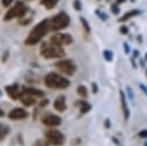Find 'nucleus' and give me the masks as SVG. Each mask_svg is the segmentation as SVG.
Wrapping results in <instances>:
<instances>
[{
	"instance_id": "obj_7",
	"label": "nucleus",
	"mask_w": 147,
	"mask_h": 146,
	"mask_svg": "<svg viewBox=\"0 0 147 146\" xmlns=\"http://www.w3.org/2000/svg\"><path fill=\"white\" fill-rule=\"evenodd\" d=\"M45 137H46V140L48 144L53 145V146H62L64 145L65 143V137L64 135L59 131V130H55V129H52V130H48L46 133H45Z\"/></svg>"
},
{
	"instance_id": "obj_18",
	"label": "nucleus",
	"mask_w": 147,
	"mask_h": 146,
	"mask_svg": "<svg viewBox=\"0 0 147 146\" xmlns=\"http://www.w3.org/2000/svg\"><path fill=\"white\" fill-rule=\"evenodd\" d=\"M77 105L79 106V110H80V113H83V114L88 113V112L91 110V108H92V106H91L87 101H84V100L78 101V103H77Z\"/></svg>"
},
{
	"instance_id": "obj_27",
	"label": "nucleus",
	"mask_w": 147,
	"mask_h": 146,
	"mask_svg": "<svg viewBox=\"0 0 147 146\" xmlns=\"http://www.w3.org/2000/svg\"><path fill=\"white\" fill-rule=\"evenodd\" d=\"M138 136H139L140 138H147V130H142V131H140V132L138 133Z\"/></svg>"
},
{
	"instance_id": "obj_24",
	"label": "nucleus",
	"mask_w": 147,
	"mask_h": 146,
	"mask_svg": "<svg viewBox=\"0 0 147 146\" xmlns=\"http://www.w3.org/2000/svg\"><path fill=\"white\" fill-rule=\"evenodd\" d=\"M72 5H74V8L76 10H80L82 9V2H80V0H75Z\"/></svg>"
},
{
	"instance_id": "obj_19",
	"label": "nucleus",
	"mask_w": 147,
	"mask_h": 146,
	"mask_svg": "<svg viewBox=\"0 0 147 146\" xmlns=\"http://www.w3.org/2000/svg\"><path fill=\"white\" fill-rule=\"evenodd\" d=\"M9 132H10L9 126H7V125L0 123V140H3L5 137H6L7 135H9Z\"/></svg>"
},
{
	"instance_id": "obj_34",
	"label": "nucleus",
	"mask_w": 147,
	"mask_h": 146,
	"mask_svg": "<svg viewBox=\"0 0 147 146\" xmlns=\"http://www.w3.org/2000/svg\"><path fill=\"white\" fill-rule=\"evenodd\" d=\"M46 105H48V100H47V99H45V100H41V102H40V106L42 107V106H46Z\"/></svg>"
},
{
	"instance_id": "obj_2",
	"label": "nucleus",
	"mask_w": 147,
	"mask_h": 146,
	"mask_svg": "<svg viewBox=\"0 0 147 146\" xmlns=\"http://www.w3.org/2000/svg\"><path fill=\"white\" fill-rule=\"evenodd\" d=\"M30 8H28L25 6V3L22 1V0H17L14 6H11L3 15V21H11L14 18H22L23 16H25L28 13H29Z\"/></svg>"
},
{
	"instance_id": "obj_29",
	"label": "nucleus",
	"mask_w": 147,
	"mask_h": 146,
	"mask_svg": "<svg viewBox=\"0 0 147 146\" xmlns=\"http://www.w3.org/2000/svg\"><path fill=\"white\" fill-rule=\"evenodd\" d=\"M92 91H93V93L95 94V93H98V86H96V84L95 83H92Z\"/></svg>"
},
{
	"instance_id": "obj_39",
	"label": "nucleus",
	"mask_w": 147,
	"mask_h": 146,
	"mask_svg": "<svg viewBox=\"0 0 147 146\" xmlns=\"http://www.w3.org/2000/svg\"><path fill=\"white\" fill-rule=\"evenodd\" d=\"M145 59H146V61H147V54H146V56H145Z\"/></svg>"
},
{
	"instance_id": "obj_30",
	"label": "nucleus",
	"mask_w": 147,
	"mask_h": 146,
	"mask_svg": "<svg viewBox=\"0 0 147 146\" xmlns=\"http://www.w3.org/2000/svg\"><path fill=\"white\" fill-rule=\"evenodd\" d=\"M95 13H96V14H98V15H99L100 17H102V20H103V21H105V20L107 18V16H106V15H105L103 13H101V11H99V10H96Z\"/></svg>"
},
{
	"instance_id": "obj_21",
	"label": "nucleus",
	"mask_w": 147,
	"mask_h": 146,
	"mask_svg": "<svg viewBox=\"0 0 147 146\" xmlns=\"http://www.w3.org/2000/svg\"><path fill=\"white\" fill-rule=\"evenodd\" d=\"M31 22H32V15L28 16V14H26L25 16H23L22 18H20V21H18V23H20L21 25H28V24H30Z\"/></svg>"
},
{
	"instance_id": "obj_40",
	"label": "nucleus",
	"mask_w": 147,
	"mask_h": 146,
	"mask_svg": "<svg viewBox=\"0 0 147 146\" xmlns=\"http://www.w3.org/2000/svg\"><path fill=\"white\" fill-rule=\"evenodd\" d=\"M145 146H147V143H146V144H145Z\"/></svg>"
},
{
	"instance_id": "obj_12",
	"label": "nucleus",
	"mask_w": 147,
	"mask_h": 146,
	"mask_svg": "<svg viewBox=\"0 0 147 146\" xmlns=\"http://www.w3.org/2000/svg\"><path fill=\"white\" fill-rule=\"evenodd\" d=\"M22 93L32 95L34 98H42L45 95V92L42 90L36 89V87H31V86H23L22 87Z\"/></svg>"
},
{
	"instance_id": "obj_28",
	"label": "nucleus",
	"mask_w": 147,
	"mask_h": 146,
	"mask_svg": "<svg viewBox=\"0 0 147 146\" xmlns=\"http://www.w3.org/2000/svg\"><path fill=\"white\" fill-rule=\"evenodd\" d=\"M32 146H48V145H46V144H44L42 141H40V140H38V141H36Z\"/></svg>"
},
{
	"instance_id": "obj_15",
	"label": "nucleus",
	"mask_w": 147,
	"mask_h": 146,
	"mask_svg": "<svg viewBox=\"0 0 147 146\" xmlns=\"http://www.w3.org/2000/svg\"><path fill=\"white\" fill-rule=\"evenodd\" d=\"M20 100H21V102H22L24 106H26V107L33 106V105L37 102V100H36V98H34V97L29 95V94H24V93H22V95H21Z\"/></svg>"
},
{
	"instance_id": "obj_26",
	"label": "nucleus",
	"mask_w": 147,
	"mask_h": 146,
	"mask_svg": "<svg viewBox=\"0 0 147 146\" xmlns=\"http://www.w3.org/2000/svg\"><path fill=\"white\" fill-rule=\"evenodd\" d=\"M111 11H113V14H118V11H119V7H118L117 3H115V5L111 6Z\"/></svg>"
},
{
	"instance_id": "obj_36",
	"label": "nucleus",
	"mask_w": 147,
	"mask_h": 146,
	"mask_svg": "<svg viewBox=\"0 0 147 146\" xmlns=\"http://www.w3.org/2000/svg\"><path fill=\"white\" fill-rule=\"evenodd\" d=\"M133 55H134V57H138L139 56V51H133Z\"/></svg>"
},
{
	"instance_id": "obj_22",
	"label": "nucleus",
	"mask_w": 147,
	"mask_h": 146,
	"mask_svg": "<svg viewBox=\"0 0 147 146\" xmlns=\"http://www.w3.org/2000/svg\"><path fill=\"white\" fill-rule=\"evenodd\" d=\"M79 21H80V23H82V25H83L84 30H85L86 32H90V31H91V28H90L88 22H87V21H86L84 17H79Z\"/></svg>"
},
{
	"instance_id": "obj_42",
	"label": "nucleus",
	"mask_w": 147,
	"mask_h": 146,
	"mask_svg": "<svg viewBox=\"0 0 147 146\" xmlns=\"http://www.w3.org/2000/svg\"><path fill=\"white\" fill-rule=\"evenodd\" d=\"M29 1H31V0H29Z\"/></svg>"
},
{
	"instance_id": "obj_33",
	"label": "nucleus",
	"mask_w": 147,
	"mask_h": 146,
	"mask_svg": "<svg viewBox=\"0 0 147 146\" xmlns=\"http://www.w3.org/2000/svg\"><path fill=\"white\" fill-rule=\"evenodd\" d=\"M105 126H106V129H109L110 128V121L107 118V120H105Z\"/></svg>"
},
{
	"instance_id": "obj_41",
	"label": "nucleus",
	"mask_w": 147,
	"mask_h": 146,
	"mask_svg": "<svg viewBox=\"0 0 147 146\" xmlns=\"http://www.w3.org/2000/svg\"><path fill=\"white\" fill-rule=\"evenodd\" d=\"M107 1H109V0H107Z\"/></svg>"
},
{
	"instance_id": "obj_31",
	"label": "nucleus",
	"mask_w": 147,
	"mask_h": 146,
	"mask_svg": "<svg viewBox=\"0 0 147 146\" xmlns=\"http://www.w3.org/2000/svg\"><path fill=\"white\" fill-rule=\"evenodd\" d=\"M119 30H121V32H122V33H124V34H125V33H127V31H129V29H127L126 26H124V25H123V26H121V29H119Z\"/></svg>"
},
{
	"instance_id": "obj_32",
	"label": "nucleus",
	"mask_w": 147,
	"mask_h": 146,
	"mask_svg": "<svg viewBox=\"0 0 147 146\" xmlns=\"http://www.w3.org/2000/svg\"><path fill=\"white\" fill-rule=\"evenodd\" d=\"M123 45H124V52H125V53H126V54H127V53H129V52H130V47H129V45H127V44H126V43H124V44H123Z\"/></svg>"
},
{
	"instance_id": "obj_13",
	"label": "nucleus",
	"mask_w": 147,
	"mask_h": 146,
	"mask_svg": "<svg viewBox=\"0 0 147 146\" xmlns=\"http://www.w3.org/2000/svg\"><path fill=\"white\" fill-rule=\"evenodd\" d=\"M54 108L60 112V113H63L67 110V102H65V97L64 95H59L55 100H54V103H53Z\"/></svg>"
},
{
	"instance_id": "obj_9",
	"label": "nucleus",
	"mask_w": 147,
	"mask_h": 146,
	"mask_svg": "<svg viewBox=\"0 0 147 146\" xmlns=\"http://www.w3.org/2000/svg\"><path fill=\"white\" fill-rule=\"evenodd\" d=\"M41 122H42V124H45L46 126L55 128V126H59V125L62 123V120H61V117L57 116V115H54V114H47L46 116L42 117Z\"/></svg>"
},
{
	"instance_id": "obj_16",
	"label": "nucleus",
	"mask_w": 147,
	"mask_h": 146,
	"mask_svg": "<svg viewBox=\"0 0 147 146\" xmlns=\"http://www.w3.org/2000/svg\"><path fill=\"white\" fill-rule=\"evenodd\" d=\"M140 14V10H137V9H132V10H130V11H127V13H125L121 18H118V21L119 22H125V21H127V20H130L131 17H134V16H137V15H139Z\"/></svg>"
},
{
	"instance_id": "obj_37",
	"label": "nucleus",
	"mask_w": 147,
	"mask_h": 146,
	"mask_svg": "<svg viewBox=\"0 0 147 146\" xmlns=\"http://www.w3.org/2000/svg\"><path fill=\"white\" fill-rule=\"evenodd\" d=\"M126 0H116V3L117 5H119V3H123V2H125Z\"/></svg>"
},
{
	"instance_id": "obj_8",
	"label": "nucleus",
	"mask_w": 147,
	"mask_h": 146,
	"mask_svg": "<svg viewBox=\"0 0 147 146\" xmlns=\"http://www.w3.org/2000/svg\"><path fill=\"white\" fill-rule=\"evenodd\" d=\"M49 43L57 45V46H64V45H70L72 43V37L69 33H54L49 38Z\"/></svg>"
},
{
	"instance_id": "obj_35",
	"label": "nucleus",
	"mask_w": 147,
	"mask_h": 146,
	"mask_svg": "<svg viewBox=\"0 0 147 146\" xmlns=\"http://www.w3.org/2000/svg\"><path fill=\"white\" fill-rule=\"evenodd\" d=\"M140 89H141V90L147 94V87H145V85H142V84H141V85H140Z\"/></svg>"
},
{
	"instance_id": "obj_1",
	"label": "nucleus",
	"mask_w": 147,
	"mask_h": 146,
	"mask_svg": "<svg viewBox=\"0 0 147 146\" xmlns=\"http://www.w3.org/2000/svg\"><path fill=\"white\" fill-rule=\"evenodd\" d=\"M51 30L49 26V20L48 18H44L41 20L38 24H36V26L32 28V30L30 31V33L28 34L26 39L24 40V44L28 46H33L36 44H38Z\"/></svg>"
},
{
	"instance_id": "obj_23",
	"label": "nucleus",
	"mask_w": 147,
	"mask_h": 146,
	"mask_svg": "<svg viewBox=\"0 0 147 146\" xmlns=\"http://www.w3.org/2000/svg\"><path fill=\"white\" fill-rule=\"evenodd\" d=\"M102 54H103V57L106 59V61L110 62V61L113 60V52H111V51H109V49H105Z\"/></svg>"
},
{
	"instance_id": "obj_17",
	"label": "nucleus",
	"mask_w": 147,
	"mask_h": 146,
	"mask_svg": "<svg viewBox=\"0 0 147 146\" xmlns=\"http://www.w3.org/2000/svg\"><path fill=\"white\" fill-rule=\"evenodd\" d=\"M59 1H60V0H41L40 3H41V6H44L47 10H51V9H53V8L59 3Z\"/></svg>"
},
{
	"instance_id": "obj_6",
	"label": "nucleus",
	"mask_w": 147,
	"mask_h": 146,
	"mask_svg": "<svg viewBox=\"0 0 147 146\" xmlns=\"http://www.w3.org/2000/svg\"><path fill=\"white\" fill-rule=\"evenodd\" d=\"M55 68L60 72H62L67 76H74L76 70H77V67H76L75 62L72 60H69V59H62V60L57 61L55 63Z\"/></svg>"
},
{
	"instance_id": "obj_11",
	"label": "nucleus",
	"mask_w": 147,
	"mask_h": 146,
	"mask_svg": "<svg viewBox=\"0 0 147 146\" xmlns=\"http://www.w3.org/2000/svg\"><path fill=\"white\" fill-rule=\"evenodd\" d=\"M28 112L24 109V108H21V107H17V108H14L11 109L9 113H8V117L13 121H17V120H23L25 117H28Z\"/></svg>"
},
{
	"instance_id": "obj_14",
	"label": "nucleus",
	"mask_w": 147,
	"mask_h": 146,
	"mask_svg": "<svg viewBox=\"0 0 147 146\" xmlns=\"http://www.w3.org/2000/svg\"><path fill=\"white\" fill-rule=\"evenodd\" d=\"M119 98H121V106H122V110H123V115H124V120L127 121L130 117V110L127 107V101H126V97L125 93L121 90L119 91Z\"/></svg>"
},
{
	"instance_id": "obj_10",
	"label": "nucleus",
	"mask_w": 147,
	"mask_h": 146,
	"mask_svg": "<svg viewBox=\"0 0 147 146\" xmlns=\"http://www.w3.org/2000/svg\"><path fill=\"white\" fill-rule=\"evenodd\" d=\"M5 91H6L7 95L13 100H18L21 98V95H22V91H20V87H18L17 84L5 86Z\"/></svg>"
},
{
	"instance_id": "obj_3",
	"label": "nucleus",
	"mask_w": 147,
	"mask_h": 146,
	"mask_svg": "<svg viewBox=\"0 0 147 146\" xmlns=\"http://www.w3.org/2000/svg\"><path fill=\"white\" fill-rule=\"evenodd\" d=\"M45 85L49 89H67L70 85V80L56 72H48L45 76Z\"/></svg>"
},
{
	"instance_id": "obj_4",
	"label": "nucleus",
	"mask_w": 147,
	"mask_h": 146,
	"mask_svg": "<svg viewBox=\"0 0 147 146\" xmlns=\"http://www.w3.org/2000/svg\"><path fill=\"white\" fill-rule=\"evenodd\" d=\"M64 54H65V51L63 49L62 46H57L51 43H44L40 47V55L47 60L62 57Z\"/></svg>"
},
{
	"instance_id": "obj_5",
	"label": "nucleus",
	"mask_w": 147,
	"mask_h": 146,
	"mask_svg": "<svg viewBox=\"0 0 147 146\" xmlns=\"http://www.w3.org/2000/svg\"><path fill=\"white\" fill-rule=\"evenodd\" d=\"M70 23V17L67 13L60 11L49 20V26L52 31H60L65 29Z\"/></svg>"
},
{
	"instance_id": "obj_38",
	"label": "nucleus",
	"mask_w": 147,
	"mask_h": 146,
	"mask_svg": "<svg viewBox=\"0 0 147 146\" xmlns=\"http://www.w3.org/2000/svg\"><path fill=\"white\" fill-rule=\"evenodd\" d=\"M3 115H5V113H3V110H2L1 108H0V117H2Z\"/></svg>"
},
{
	"instance_id": "obj_25",
	"label": "nucleus",
	"mask_w": 147,
	"mask_h": 146,
	"mask_svg": "<svg viewBox=\"0 0 147 146\" xmlns=\"http://www.w3.org/2000/svg\"><path fill=\"white\" fill-rule=\"evenodd\" d=\"M13 1H14V0H1V3H2V6H3V7L8 8V7L13 3Z\"/></svg>"
},
{
	"instance_id": "obj_20",
	"label": "nucleus",
	"mask_w": 147,
	"mask_h": 146,
	"mask_svg": "<svg viewBox=\"0 0 147 146\" xmlns=\"http://www.w3.org/2000/svg\"><path fill=\"white\" fill-rule=\"evenodd\" d=\"M77 94L82 98H86L88 95V91H87V87L85 85H78L77 86Z\"/></svg>"
}]
</instances>
